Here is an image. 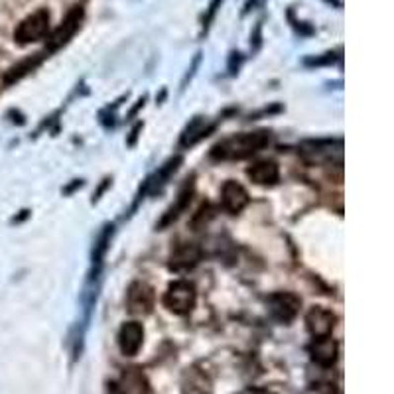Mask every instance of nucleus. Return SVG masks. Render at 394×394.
Returning a JSON list of instances; mask_svg holds the SVG:
<instances>
[{
	"mask_svg": "<svg viewBox=\"0 0 394 394\" xmlns=\"http://www.w3.org/2000/svg\"><path fill=\"white\" fill-rule=\"evenodd\" d=\"M240 394H272L270 390H266V388H247L245 393Z\"/></svg>",
	"mask_w": 394,
	"mask_h": 394,
	"instance_id": "f3484780",
	"label": "nucleus"
},
{
	"mask_svg": "<svg viewBox=\"0 0 394 394\" xmlns=\"http://www.w3.org/2000/svg\"><path fill=\"white\" fill-rule=\"evenodd\" d=\"M309 353H312V359L316 361L317 365L331 367L337 361V343L331 337H319V339H314Z\"/></svg>",
	"mask_w": 394,
	"mask_h": 394,
	"instance_id": "9b49d317",
	"label": "nucleus"
},
{
	"mask_svg": "<svg viewBox=\"0 0 394 394\" xmlns=\"http://www.w3.org/2000/svg\"><path fill=\"white\" fill-rule=\"evenodd\" d=\"M221 2H223V0H211V4H209V12H207V16H206V30L209 28V22L213 20L215 14H217V10H219V6H221Z\"/></svg>",
	"mask_w": 394,
	"mask_h": 394,
	"instance_id": "dca6fc26",
	"label": "nucleus"
},
{
	"mask_svg": "<svg viewBox=\"0 0 394 394\" xmlns=\"http://www.w3.org/2000/svg\"><path fill=\"white\" fill-rule=\"evenodd\" d=\"M146 378L142 373H138L137 368H130L129 373H124L122 377V386L120 394H146Z\"/></svg>",
	"mask_w": 394,
	"mask_h": 394,
	"instance_id": "4468645a",
	"label": "nucleus"
},
{
	"mask_svg": "<svg viewBox=\"0 0 394 394\" xmlns=\"http://www.w3.org/2000/svg\"><path fill=\"white\" fill-rule=\"evenodd\" d=\"M144 343V327L138 321H127L119 331V347L124 357H134Z\"/></svg>",
	"mask_w": 394,
	"mask_h": 394,
	"instance_id": "423d86ee",
	"label": "nucleus"
},
{
	"mask_svg": "<svg viewBox=\"0 0 394 394\" xmlns=\"http://www.w3.org/2000/svg\"><path fill=\"white\" fill-rule=\"evenodd\" d=\"M164 304L166 308L178 314V316H186L189 314L193 306H196V288L193 284L186 282V280H178V282L170 284V288L164 296Z\"/></svg>",
	"mask_w": 394,
	"mask_h": 394,
	"instance_id": "7ed1b4c3",
	"label": "nucleus"
},
{
	"mask_svg": "<svg viewBox=\"0 0 394 394\" xmlns=\"http://www.w3.org/2000/svg\"><path fill=\"white\" fill-rule=\"evenodd\" d=\"M306 327H308V331L316 339H319V337H329L335 327V316L329 309L316 306V308L309 309L308 316H306Z\"/></svg>",
	"mask_w": 394,
	"mask_h": 394,
	"instance_id": "0eeeda50",
	"label": "nucleus"
},
{
	"mask_svg": "<svg viewBox=\"0 0 394 394\" xmlns=\"http://www.w3.org/2000/svg\"><path fill=\"white\" fill-rule=\"evenodd\" d=\"M249 178L258 186H272L278 181V176H280V171H278V166H276L272 160H260V162L252 164L249 170Z\"/></svg>",
	"mask_w": 394,
	"mask_h": 394,
	"instance_id": "f8f14e48",
	"label": "nucleus"
},
{
	"mask_svg": "<svg viewBox=\"0 0 394 394\" xmlns=\"http://www.w3.org/2000/svg\"><path fill=\"white\" fill-rule=\"evenodd\" d=\"M183 394H211V380L197 368H189L183 375Z\"/></svg>",
	"mask_w": 394,
	"mask_h": 394,
	"instance_id": "ddd939ff",
	"label": "nucleus"
},
{
	"mask_svg": "<svg viewBox=\"0 0 394 394\" xmlns=\"http://www.w3.org/2000/svg\"><path fill=\"white\" fill-rule=\"evenodd\" d=\"M268 144V132L258 130V132H243L221 140L215 146L211 156L217 160H243L249 156L257 154L258 150H262Z\"/></svg>",
	"mask_w": 394,
	"mask_h": 394,
	"instance_id": "f257e3e1",
	"label": "nucleus"
},
{
	"mask_svg": "<svg viewBox=\"0 0 394 394\" xmlns=\"http://www.w3.org/2000/svg\"><path fill=\"white\" fill-rule=\"evenodd\" d=\"M189 199H191V183L188 181V183L183 186V189L180 191V197H178V203H176V207H171L170 211H168V215H166V217L162 219L160 227L171 223V221H174V219H176V217H178V215H180L183 209H186V206L189 203Z\"/></svg>",
	"mask_w": 394,
	"mask_h": 394,
	"instance_id": "2eb2a0df",
	"label": "nucleus"
},
{
	"mask_svg": "<svg viewBox=\"0 0 394 394\" xmlns=\"http://www.w3.org/2000/svg\"><path fill=\"white\" fill-rule=\"evenodd\" d=\"M48 32H50V12L46 9H40L18 24L14 40L20 46H26V43L40 42L42 38H46Z\"/></svg>",
	"mask_w": 394,
	"mask_h": 394,
	"instance_id": "f03ea898",
	"label": "nucleus"
},
{
	"mask_svg": "<svg viewBox=\"0 0 394 394\" xmlns=\"http://www.w3.org/2000/svg\"><path fill=\"white\" fill-rule=\"evenodd\" d=\"M268 306H270V312L276 319L280 321H290L296 317V314L300 312L302 302L296 294L292 292H280V294H275L270 296L268 300Z\"/></svg>",
	"mask_w": 394,
	"mask_h": 394,
	"instance_id": "39448f33",
	"label": "nucleus"
},
{
	"mask_svg": "<svg viewBox=\"0 0 394 394\" xmlns=\"http://www.w3.org/2000/svg\"><path fill=\"white\" fill-rule=\"evenodd\" d=\"M127 308L132 316H148L154 308V290L144 282L130 284L127 294Z\"/></svg>",
	"mask_w": 394,
	"mask_h": 394,
	"instance_id": "20e7f679",
	"label": "nucleus"
},
{
	"mask_svg": "<svg viewBox=\"0 0 394 394\" xmlns=\"http://www.w3.org/2000/svg\"><path fill=\"white\" fill-rule=\"evenodd\" d=\"M201 260V249L193 243H181L170 255V268L176 272H183L193 268Z\"/></svg>",
	"mask_w": 394,
	"mask_h": 394,
	"instance_id": "6e6552de",
	"label": "nucleus"
},
{
	"mask_svg": "<svg viewBox=\"0 0 394 394\" xmlns=\"http://www.w3.org/2000/svg\"><path fill=\"white\" fill-rule=\"evenodd\" d=\"M81 20H83V9H81V6H75V9L69 12L68 18L61 22V26L53 32L52 38H50V50H58L60 46H63V43L68 42L69 38L78 32Z\"/></svg>",
	"mask_w": 394,
	"mask_h": 394,
	"instance_id": "1a4fd4ad",
	"label": "nucleus"
},
{
	"mask_svg": "<svg viewBox=\"0 0 394 394\" xmlns=\"http://www.w3.org/2000/svg\"><path fill=\"white\" fill-rule=\"evenodd\" d=\"M327 2H334L335 6H339V9H341V0H327Z\"/></svg>",
	"mask_w": 394,
	"mask_h": 394,
	"instance_id": "a211bd4d",
	"label": "nucleus"
},
{
	"mask_svg": "<svg viewBox=\"0 0 394 394\" xmlns=\"http://www.w3.org/2000/svg\"><path fill=\"white\" fill-rule=\"evenodd\" d=\"M221 199H223V207L231 213H239L245 209V206L249 203V193L247 189L243 188L237 181L229 180L223 186V191H221Z\"/></svg>",
	"mask_w": 394,
	"mask_h": 394,
	"instance_id": "9d476101",
	"label": "nucleus"
}]
</instances>
